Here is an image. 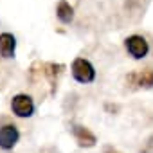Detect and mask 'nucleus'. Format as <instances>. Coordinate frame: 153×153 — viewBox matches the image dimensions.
I'll return each mask as SVG.
<instances>
[{"label":"nucleus","instance_id":"obj_2","mask_svg":"<svg viewBox=\"0 0 153 153\" xmlns=\"http://www.w3.org/2000/svg\"><path fill=\"white\" fill-rule=\"evenodd\" d=\"M124 51H126V54H128L131 59L140 61V59H146V58L149 56V52H151V43H149V40H148L144 34L133 33V34H130V36L124 38Z\"/></svg>","mask_w":153,"mask_h":153},{"label":"nucleus","instance_id":"obj_10","mask_svg":"<svg viewBox=\"0 0 153 153\" xmlns=\"http://www.w3.org/2000/svg\"><path fill=\"white\" fill-rule=\"evenodd\" d=\"M103 153H121V151H119L117 148H114V146H105Z\"/></svg>","mask_w":153,"mask_h":153},{"label":"nucleus","instance_id":"obj_8","mask_svg":"<svg viewBox=\"0 0 153 153\" xmlns=\"http://www.w3.org/2000/svg\"><path fill=\"white\" fill-rule=\"evenodd\" d=\"M74 7L70 6V2H67V0H59V2L56 4V18L59 24L63 25H70L74 22Z\"/></svg>","mask_w":153,"mask_h":153},{"label":"nucleus","instance_id":"obj_5","mask_svg":"<svg viewBox=\"0 0 153 153\" xmlns=\"http://www.w3.org/2000/svg\"><path fill=\"white\" fill-rule=\"evenodd\" d=\"M9 108H11V114L18 119H31L36 112V103L33 99V96L25 94V92H20V94H15L11 97V103H9Z\"/></svg>","mask_w":153,"mask_h":153},{"label":"nucleus","instance_id":"obj_9","mask_svg":"<svg viewBox=\"0 0 153 153\" xmlns=\"http://www.w3.org/2000/svg\"><path fill=\"white\" fill-rule=\"evenodd\" d=\"M42 72H43V76H45V78L49 79V83L54 87L56 85V81H58V76L61 74V70L65 68L63 65H56V63H43L42 65Z\"/></svg>","mask_w":153,"mask_h":153},{"label":"nucleus","instance_id":"obj_7","mask_svg":"<svg viewBox=\"0 0 153 153\" xmlns=\"http://www.w3.org/2000/svg\"><path fill=\"white\" fill-rule=\"evenodd\" d=\"M16 54V36L13 33H0V58L13 59Z\"/></svg>","mask_w":153,"mask_h":153},{"label":"nucleus","instance_id":"obj_1","mask_svg":"<svg viewBox=\"0 0 153 153\" xmlns=\"http://www.w3.org/2000/svg\"><path fill=\"white\" fill-rule=\"evenodd\" d=\"M70 74H72V79L79 85H90L97 78V70L92 65V61L81 56L74 58V61L70 63Z\"/></svg>","mask_w":153,"mask_h":153},{"label":"nucleus","instance_id":"obj_6","mask_svg":"<svg viewBox=\"0 0 153 153\" xmlns=\"http://www.w3.org/2000/svg\"><path fill=\"white\" fill-rule=\"evenodd\" d=\"M70 133L72 137L76 139L79 148H94L97 144V137L92 130H88L87 126L83 124H72L70 126Z\"/></svg>","mask_w":153,"mask_h":153},{"label":"nucleus","instance_id":"obj_4","mask_svg":"<svg viewBox=\"0 0 153 153\" xmlns=\"http://www.w3.org/2000/svg\"><path fill=\"white\" fill-rule=\"evenodd\" d=\"M124 83L130 90H149L153 88V67L137 68L126 74Z\"/></svg>","mask_w":153,"mask_h":153},{"label":"nucleus","instance_id":"obj_3","mask_svg":"<svg viewBox=\"0 0 153 153\" xmlns=\"http://www.w3.org/2000/svg\"><path fill=\"white\" fill-rule=\"evenodd\" d=\"M22 131L20 126L11 121V119H0V149L2 151H11L16 148V144L20 142Z\"/></svg>","mask_w":153,"mask_h":153}]
</instances>
